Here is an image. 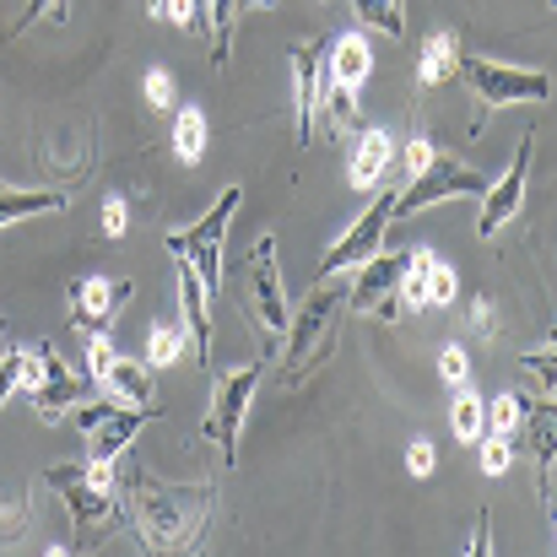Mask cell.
I'll use <instances>...</instances> for the list:
<instances>
[{"instance_id":"1","label":"cell","mask_w":557,"mask_h":557,"mask_svg":"<svg viewBox=\"0 0 557 557\" xmlns=\"http://www.w3.org/2000/svg\"><path fill=\"white\" fill-rule=\"evenodd\" d=\"M211 498L216 487L211 482H163V476H131L125 487V504H131V520H136V536L147 553H195L200 536H206V520H211Z\"/></svg>"},{"instance_id":"2","label":"cell","mask_w":557,"mask_h":557,"mask_svg":"<svg viewBox=\"0 0 557 557\" xmlns=\"http://www.w3.org/2000/svg\"><path fill=\"white\" fill-rule=\"evenodd\" d=\"M342 309H347V287L336 276H325L309 293V304L298 309V320H287V363H282L287 373L282 379L293 389L314 369H325V358L336 352V320H342Z\"/></svg>"},{"instance_id":"3","label":"cell","mask_w":557,"mask_h":557,"mask_svg":"<svg viewBox=\"0 0 557 557\" xmlns=\"http://www.w3.org/2000/svg\"><path fill=\"white\" fill-rule=\"evenodd\" d=\"M373 54L363 33H342L325 54V87H320V109H331L325 131H352L358 125V92L369 82Z\"/></svg>"},{"instance_id":"4","label":"cell","mask_w":557,"mask_h":557,"mask_svg":"<svg viewBox=\"0 0 557 557\" xmlns=\"http://www.w3.org/2000/svg\"><path fill=\"white\" fill-rule=\"evenodd\" d=\"M238 200H244V189L227 185L222 195H216V206H211L200 222H189V227H180V233H169V249H174V255H185L189 265L200 271L206 298H211V293H222V238H227V222H233Z\"/></svg>"},{"instance_id":"5","label":"cell","mask_w":557,"mask_h":557,"mask_svg":"<svg viewBox=\"0 0 557 557\" xmlns=\"http://www.w3.org/2000/svg\"><path fill=\"white\" fill-rule=\"evenodd\" d=\"M455 71L466 76V87L482 98V109H504V103H542L553 92V76L547 71H531V65H493V60H476V54H460Z\"/></svg>"},{"instance_id":"6","label":"cell","mask_w":557,"mask_h":557,"mask_svg":"<svg viewBox=\"0 0 557 557\" xmlns=\"http://www.w3.org/2000/svg\"><path fill=\"white\" fill-rule=\"evenodd\" d=\"M482 189H487V180H482L471 163H460V158H449V152H433V158L406 180V189H395V216L428 211V206H438V200L482 195Z\"/></svg>"},{"instance_id":"7","label":"cell","mask_w":557,"mask_h":557,"mask_svg":"<svg viewBox=\"0 0 557 557\" xmlns=\"http://www.w3.org/2000/svg\"><path fill=\"white\" fill-rule=\"evenodd\" d=\"M260 379H265V358H255V363H244L238 373H227V379L216 384V395H211V417H206L200 433L222 449L227 466H238V428H244V411H249Z\"/></svg>"},{"instance_id":"8","label":"cell","mask_w":557,"mask_h":557,"mask_svg":"<svg viewBox=\"0 0 557 557\" xmlns=\"http://www.w3.org/2000/svg\"><path fill=\"white\" fill-rule=\"evenodd\" d=\"M389 222H395V189L373 195V206L352 222V227H347V238H336V244L320 255V282H325V276H342V271L363 265L369 255H379V244H384Z\"/></svg>"},{"instance_id":"9","label":"cell","mask_w":557,"mask_h":557,"mask_svg":"<svg viewBox=\"0 0 557 557\" xmlns=\"http://www.w3.org/2000/svg\"><path fill=\"white\" fill-rule=\"evenodd\" d=\"M131 293L136 287L125 276H82V282H71V325L87 331V336L114 331V320L131 304Z\"/></svg>"},{"instance_id":"10","label":"cell","mask_w":557,"mask_h":557,"mask_svg":"<svg viewBox=\"0 0 557 557\" xmlns=\"http://www.w3.org/2000/svg\"><path fill=\"white\" fill-rule=\"evenodd\" d=\"M98 384H92V373H76L60 363V352L44 342L38 347V384H33V406H38V417L44 422H60L65 417V406H82L87 395H92Z\"/></svg>"},{"instance_id":"11","label":"cell","mask_w":557,"mask_h":557,"mask_svg":"<svg viewBox=\"0 0 557 557\" xmlns=\"http://www.w3.org/2000/svg\"><path fill=\"white\" fill-rule=\"evenodd\" d=\"M249 287H255V320L265 325V336L287 331V293H282V265H276V238H255L249 249Z\"/></svg>"},{"instance_id":"12","label":"cell","mask_w":557,"mask_h":557,"mask_svg":"<svg viewBox=\"0 0 557 557\" xmlns=\"http://www.w3.org/2000/svg\"><path fill=\"white\" fill-rule=\"evenodd\" d=\"M400 265H406V255H369L358 265V282L347 287V309L379 314V320H400V298H395Z\"/></svg>"},{"instance_id":"13","label":"cell","mask_w":557,"mask_h":557,"mask_svg":"<svg viewBox=\"0 0 557 557\" xmlns=\"http://www.w3.org/2000/svg\"><path fill=\"white\" fill-rule=\"evenodd\" d=\"M531 152H536V131H525V136H520L509 174H504L498 185L482 189V216H476V233H482V238H493V233L520 211V200H525V180H531Z\"/></svg>"},{"instance_id":"14","label":"cell","mask_w":557,"mask_h":557,"mask_svg":"<svg viewBox=\"0 0 557 557\" xmlns=\"http://www.w3.org/2000/svg\"><path fill=\"white\" fill-rule=\"evenodd\" d=\"M44 482L65 498V509L76 515V525H82V531L109 525V520L120 515V493H98V487L87 482L82 460H76V466H49V471H44Z\"/></svg>"},{"instance_id":"15","label":"cell","mask_w":557,"mask_h":557,"mask_svg":"<svg viewBox=\"0 0 557 557\" xmlns=\"http://www.w3.org/2000/svg\"><path fill=\"white\" fill-rule=\"evenodd\" d=\"M320 87H325V44L309 38V44L293 49V103H298L293 114H298V147H309L314 131H320Z\"/></svg>"},{"instance_id":"16","label":"cell","mask_w":557,"mask_h":557,"mask_svg":"<svg viewBox=\"0 0 557 557\" xmlns=\"http://www.w3.org/2000/svg\"><path fill=\"white\" fill-rule=\"evenodd\" d=\"M152 417H163L158 406H109L92 428H87V455H98V460H120L125 449H131V438L152 422Z\"/></svg>"},{"instance_id":"17","label":"cell","mask_w":557,"mask_h":557,"mask_svg":"<svg viewBox=\"0 0 557 557\" xmlns=\"http://www.w3.org/2000/svg\"><path fill=\"white\" fill-rule=\"evenodd\" d=\"M174 276H180V304H185V336L195 342V358L211 363V325H206V282L185 255H174Z\"/></svg>"},{"instance_id":"18","label":"cell","mask_w":557,"mask_h":557,"mask_svg":"<svg viewBox=\"0 0 557 557\" xmlns=\"http://www.w3.org/2000/svg\"><path fill=\"white\" fill-rule=\"evenodd\" d=\"M98 389L109 395V400H120V406H158V389H152V369L147 363H136V358H120L114 352V363L98 373Z\"/></svg>"},{"instance_id":"19","label":"cell","mask_w":557,"mask_h":557,"mask_svg":"<svg viewBox=\"0 0 557 557\" xmlns=\"http://www.w3.org/2000/svg\"><path fill=\"white\" fill-rule=\"evenodd\" d=\"M389 158H395V141H389L384 131H369V136H358V147H352V163H347V180H352L358 189H373L379 180H384Z\"/></svg>"},{"instance_id":"20","label":"cell","mask_w":557,"mask_h":557,"mask_svg":"<svg viewBox=\"0 0 557 557\" xmlns=\"http://www.w3.org/2000/svg\"><path fill=\"white\" fill-rule=\"evenodd\" d=\"M65 206H71V195H60V189H0V227H11L22 216H49Z\"/></svg>"},{"instance_id":"21","label":"cell","mask_w":557,"mask_h":557,"mask_svg":"<svg viewBox=\"0 0 557 557\" xmlns=\"http://www.w3.org/2000/svg\"><path fill=\"white\" fill-rule=\"evenodd\" d=\"M455 60H460L455 33H428L422 54H417V87H438L444 76H455Z\"/></svg>"},{"instance_id":"22","label":"cell","mask_w":557,"mask_h":557,"mask_svg":"<svg viewBox=\"0 0 557 557\" xmlns=\"http://www.w3.org/2000/svg\"><path fill=\"white\" fill-rule=\"evenodd\" d=\"M449 428H455V438H466V444H476V438L487 433V400H482L476 389H466V384H455V406H449Z\"/></svg>"},{"instance_id":"23","label":"cell","mask_w":557,"mask_h":557,"mask_svg":"<svg viewBox=\"0 0 557 557\" xmlns=\"http://www.w3.org/2000/svg\"><path fill=\"white\" fill-rule=\"evenodd\" d=\"M174 158H180L185 169H195V163L206 158V114H200L195 103L174 114Z\"/></svg>"},{"instance_id":"24","label":"cell","mask_w":557,"mask_h":557,"mask_svg":"<svg viewBox=\"0 0 557 557\" xmlns=\"http://www.w3.org/2000/svg\"><path fill=\"white\" fill-rule=\"evenodd\" d=\"M352 5L369 27L389 33V38H406V0H352Z\"/></svg>"},{"instance_id":"25","label":"cell","mask_w":557,"mask_h":557,"mask_svg":"<svg viewBox=\"0 0 557 557\" xmlns=\"http://www.w3.org/2000/svg\"><path fill=\"white\" fill-rule=\"evenodd\" d=\"M185 331L180 325H152V336H147V369H174L180 363V352H185Z\"/></svg>"},{"instance_id":"26","label":"cell","mask_w":557,"mask_h":557,"mask_svg":"<svg viewBox=\"0 0 557 557\" xmlns=\"http://www.w3.org/2000/svg\"><path fill=\"white\" fill-rule=\"evenodd\" d=\"M206 38H211V65L222 71L227 65V44H233V0H211V16H206Z\"/></svg>"},{"instance_id":"27","label":"cell","mask_w":557,"mask_h":557,"mask_svg":"<svg viewBox=\"0 0 557 557\" xmlns=\"http://www.w3.org/2000/svg\"><path fill=\"white\" fill-rule=\"evenodd\" d=\"M520 422H525V400L520 395H493L487 400V433H504L509 438Z\"/></svg>"},{"instance_id":"28","label":"cell","mask_w":557,"mask_h":557,"mask_svg":"<svg viewBox=\"0 0 557 557\" xmlns=\"http://www.w3.org/2000/svg\"><path fill=\"white\" fill-rule=\"evenodd\" d=\"M141 92H147V103H152V114H163V109H174V76H169L163 65H152V71H147V82H141Z\"/></svg>"},{"instance_id":"29","label":"cell","mask_w":557,"mask_h":557,"mask_svg":"<svg viewBox=\"0 0 557 557\" xmlns=\"http://www.w3.org/2000/svg\"><path fill=\"white\" fill-rule=\"evenodd\" d=\"M476 444H482V471H487V476H498V471H509V460H515V449H509V438H504V433H482Z\"/></svg>"},{"instance_id":"30","label":"cell","mask_w":557,"mask_h":557,"mask_svg":"<svg viewBox=\"0 0 557 557\" xmlns=\"http://www.w3.org/2000/svg\"><path fill=\"white\" fill-rule=\"evenodd\" d=\"M22 363H27V352H22L16 342H5V347H0V400L22 384Z\"/></svg>"},{"instance_id":"31","label":"cell","mask_w":557,"mask_h":557,"mask_svg":"<svg viewBox=\"0 0 557 557\" xmlns=\"http://www.w3.org/2000/svg\"><path fill=\"white\" fill-rule=\"evenodd\" d=\"M438 373H444V384L455 389V384H466L471 379V358H466V347H444L438 352Z\"/></svg>"},{"instance_id":"32","label":"cell","mask_w":557,"mask_h":557,"mask_svg":"<svg viewBox=\"0 0 557 557\" xmlns=\"http://www.w3.org/2000/svg\"><path fill=\"white\" fill-rule=\"evenodd\" d=\"M125 227H131V206H125V195H109L103 200V233L109 238H125Z\"/></svg>"},{"instance_id":"33","label":"cell","mask_w":557,"mask_h":557,"mask_svg":"<svg viewBox=\"0 0 557 557\" xmlns=\"http://www.w3.org/2000/svg\"><path fill=\"white\" fill-rule=\"evenodd\" d=\"M114 363V347H109V331H98L92 342H87V373H92V384H98V373Z\"/></svg>"},{"instance_id":"34","label":"cell","mask_w":557,"mask_h":557,"mask_svg":"<svg viewBox=\"0 0 557 557\" xmlns=\"http://www.w3.org/2000/svg\"><path fill=\"white\" fill-rule=\"evenodd\" d=\"M406 466H411V476H433V466H438L433 444H428V438H417V444L406 449Z\"/></svg>"},{"instance_id":"35","label":"cell","mask_w":557,"mask_h":557,"mask_svg":"<svg viewBox=\"0 0 557 557\" xmlns=\"http://www.w3.org/2000/svg\"><path fill=\"white\" fill-rule=\"evenodd\" d=\"M520 369L531 373V379H542V384H553V342H547L542 352H525V358H520Z\"/></svg>"},{"instance_id":"36","label":"cell","mask_w":557,"mask_h":557,"mask_svg":"<svg viewBox=\"0 0 557 557\" xmlns=\"http://www.w3.org/2000/svg\"><path fill=\"white\" fill-rule=\"evenodd\" d=\"M433 152H438V147H433V141H422V136H417V141H411V147H406V152H400V163H406V180H411V174H417V169H422V163H428V158H433Z\"/></svg>"},{"instance_id":"37","label":"cell","mask_w":557,"mask_h":557,"mask_svg":"<svg viewBox=\"0 0 557 557\" xmlns=\"http://www.w3.org/2000/svg\"><path fill=\"white\" fill-rule=\"evenodd\" d=\"M493 553V520H487V509L476 515V531H471V557Z\"/></svg>"},{"instance_id":"38","label":"cell","mask_w":557,"mask_h":557,"mask_svg":"<svg viewBox=\"0 0 557 557\" xmlns=\"http://www.w3.org/2000/svg\"><path fill=\"white\" fill-rule=\"evenodd\" d=\"M471 320H476V331H482V336H493V331H498V325H493V304H487V298H476V304H471Z\"/></svg>"},{"instance_id":"39","label":"cell","mask_w":557,"mask_h":557,"mask_svg":"<svg viewBox=\"0 0 557 557\" xmlns=\"http://www.w3.org/2000/svg\"><path fill=\"white\" fill-rule=\"evenodd\" d=\"M54 5H60V0H27V5H22V22H16V27H33V22H38L44 11H54Z\"/></svg>"},{"instance_id":"40","label":"cell","mask_w":557,"mask_h":557,"mask_svg":"<svg viewBox=\"0 0 557 557\" xmlns=\"http://www.w3.org/2000/svg\"><path fill=\"white\" fill-rule=\"evenodd\" d=\"M233 5H282V0H233Z\"/></svg>"}]
</instances>
